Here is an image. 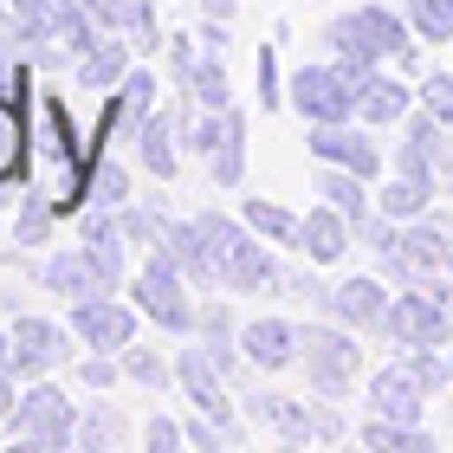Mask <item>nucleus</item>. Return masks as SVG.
Masks as SVG:
<instances>
[{
  "mask_svg": "<svg viewBox=\"0 0 453 453\" xmlns=\"http://www.w3.org/2000/svg\"><path fill=\"white\" fill-rule=\"evenodd\" d=\"M331 46H337V58H343V78H349V85H363V78L376 72V58H395L402 72L421 65L415 39H408V27H402L388 7H363V13L331 19Z\"/></svg>",
  "mask_w": 453,
  "mask_h": 453,
  "instance_id": "1",
  "label": "nucleus"
},
{
  "mask_svg": "<svg viewBox=\"0 0 453 453\" xmlns=\"http://www.w3.org/2000/svg\"><path fill=\"white\" fill-rule=\"evenodd\" d=\"M39 162H46V195L58 214L85 208V181H91V142L72 136V117L58 97H39Z\"/></svg>",
  "mask_w": 453,
  "mask_h": 453,
  "instance_id": "2",
  "label": "nucleus"
},
{
  "mask_svg": "<svg viewBox=\"0 0 453 453\" xmlns=\"http://www.w3.org/2000/svg\"><path fill=\"white\" fill-rule=\"evenodd\" d=\"M201 240H208V253L220 265V285H234V292H259V285H273V259H265V246H253V226L246 220H220V214H201Z\"/></svg>",
  "mask_w": 453,
  "mask_h": 453,
  "instance_id": "3",
  "label": "nucleus"
},
{
  "mask_svg": "<svg viewBox=\"0 0 453 453\" xmlns=\"http://www.w3.org/2000/svg\"><path fill=\"white\" fill-rule=\"evenodd\" d=\"M130 298H136V311L150 318V324H162V331H195L188 279H181V265L169 259V246H150V259H142Z\"/></svg>",
  "mask_w": 453,
  "mask_h": 453,
  "instance_id": "4",
  "label": "nucleus"
},
{
  "mask_svg": "<svg viewBox=\"0 0 453 453\" xmlns=\"http://www.w3.org/2000/svg\"><path fill=\"white\" fill-rule=\"evenodd\" d=\"M7 427L19 434V447H72L78 441V408H72L65 388H52L46 376H39L27 395L13 402Z\"/></svg>",
  "mask_w": 453,
  "mask_h": 453,
  "instance_id": "5",
  "label": "nucleus"
},
{
  "mask_svg": "<svg viewBox=\"0 0 453 453\" xmlns=\"http://www.w3.org/2000/svg\"><path fill=\"white\" fill-rule=\"evenodd\" d=\"M388 337L402 349H441L453 343V304L447 292H427V285H408L402 298H388Z\"/></svg>",
  "mask_w": 453,
  "mask_h": 453,
  "instance_id": "6",
  "label": "nucleus"
},
{
  "mask_svg": "<svg viewBox=\"0 0 453 453\" xmlns=\"http://www.w3.org/2000/svg\"><path fill=\"white\" fill-rule=\"evenodd\" d=\"M58 363H72V337H65V324H52V318H19L13 331H7V369L19 382H39L46 369Z\"/></svg>",
  "mask_w": 453,
  "mask_h": 453,
  "instance_id": "7",
  "label": "nucleus"
},
{
  "mask_svg": "<svg viewBox=\"0 0 453 453\" xmlns=\"http://www.w3.org/2000/svg\"><path fill=\"white\" fill-rule=\"evenodd\" d=\"M304 369H311V382L324 388V395H343L349 382H357V369H363V349L357 337H343V331H304Z\"/></svg>",
  "mask_w": 453,
  "mask_h": 453,
  "instance_id": "8",
  "label": "nucleus"
},
{
  "mask_svg": "<svg viewBox=\"0 0 453 453\" xmlns=\"http://www.w3.org/2000/svg\"><path fill=\"white\" fill-rule=\"evenodd\" d=\"M292 104L311 117V123H343L349 111H357V85L343 78V65L337 72L331 65H304L292 78Z\"/></svg>",
  "mask_w": 453,
  "mask_h": 453,
  "instance_id": "9",
  "label": "nucleus"
},
{
  "mask_svg": "<svg viewBox=\"0 0 453 453\" xmlns=\"http://www.w3.org/2000/svg\"><path fill=\"white\" fill-rule=\"evenodd\" d=\"M72 337L91 343V349H123V343L136 337V311H130V304H117L111 292L78 298L72 304Z\"/></svg>",
  "mask_w": 453,
  "mask_h": 453,
  "instance_id": "10",
  "label": "nucleus"
},
{
  "mask_svg": "<svg viewBox=\"0 0 453 453\" xmlns=\"http://www.w3.org/2000/svg\"><path fill=\"white\" fill-rule=\"evenodd\" d=\"M175 382H181V395L195 402V415H208L214 427H234V402H226L220 369H214L208 349H181L175 357Z\"/></svg>",
  "mask_w": 453,
  "mask_h": 453,
  "instance_id": "11",
  "label": "nucleus"
},
{
  "mask_svg": "<svg viewBox=\"0 0 453 453\" xmlns=\"http://www.w3.org/2000/svg\"><path fill=\"white\" fill-rule=\"evenodd\" d=\"M304 150H311L318 162L357 169V175H376V169H382V150H376V142H369L363 130H349V117H343V123H318V130L304 136Z\"/></svg>",
  "mask_w": 453,
  "mask_h": 453,
  "instance_id": "12",
  "label": "nucleus"
},
{
  "mask_svg": "<svg viewBox=\"0 0 453 453\" xmlns=\"http://www.w3.org/2000/svg\"><path fill=\"white\" fill-rule=\"evenodd\" d=\"M447 253H453V246L441 240V226H395V240L382 246V259L395 265L402 279H421V273H447Z\"/></svg>",
  "mask_w": 453,
  "mask_h": 453,
  "instance_id": "13",
  "label": "nucleus"
},
{
  "mask_svg": "<svg viewBox=\"0 0 453 453\" xmlns=\"http://www.w3.org/2000/svg\"><path fill=\"white\" fill-rule=\"evenodd\" d=\"M298 349H304L298 343V324H285V318H253L240 331V357L253 363V369H285Z\"/></svg>",
  "mask_w": 453,
  "mask_h": 453,
  "instance_id": "14",
  "label": "nucleus"
},
{
  "mask_svg": "<svg viewBox=\"0 0 453 453\" xmlns=\"http://www.w3.org/2000/svg\"><path fill=\"white\" fill-rule=\"evenodd\" d=\"M39 285H46L52 298H72V304L104 292V279H97V265H91L85 246H65V253H52L46 265H39Z\"/></svg>",
  "mask_w": 453,
  "mask_h": 453,
  "instance_id": "15",
  "label": "nucleus"
},
{
  "mask_svg": "<svg viewBox=\"0 0 453 453\" xmlns=\"http://www.w3.org/2000/svg\"><path fill=\"white\" fill-rule=\"evenodd\" d=\"M324 304H331L349 331H388V298H382L376 279H343Z\"/></svg>",
  "mask_w": 453,
  "mask_h": 453,
  "instance_id": "16",
  "label": "nucleus"
},
{
  "mask_svg": "<svg viewBox=\"0 0 453 453\" xmlns=\"http://www.w3.org/2000/svg\"><path fill=\"white\" fill-rule=\"evenodd\" d=\"M421 395H427V388L415 382V369H408V363L376 369V382H369V402H376L382 421H421Z\"/></svg>",
  "mask_w": 453,
  "mask_h": 453,
  "instance_id": "17",
  "label": "nucleus"
},
{
  "mask_svg": "<svg viewBox=\"0 0 453 453\" xmlns=\"http://www.w3.org/2000/svg\"><path fill=\"white\" fill-rule=\"evenodd\" d=\"M27 91H0V188H13L19 169H27Z\"/></svg>",
  "mask_w": 453,
  "mask_h": 453,
  "instance_id": "18",
  "label": "nucleus"
},
{
  "mask_svg": "<svg viewBox=\"0 0 453 453\" xmlns=\"http://www.w3.org/2000/svg\"><path fill=\"white\" fill-rule=\"evenodd\" d=\"M343 246H349V214H337V208H311V214L298 220V253L311 259V265H337Z\"/></svg>",
  "mask_w": 453,
  "mask_h": 453,
  "instance_id": "19",
  "label": "nucleus"
},
{
  "mask_svg": "<svg viewBox=\"0 0 453 453\" xmlns=\"http://www.w3.org/2000/svg\"><path fill=\"white\" fill-rule=\"evenodd\" d=\"M162 246H169V259L181 265V279H188V285H220V265H214V253H208V240H201L195 220L162 226Z\"/></svg>",
  "mask_w": 453,
  "mask_h": 453,
  "instance_id": "20",
  "label": "nucleus"
},
{
  "mask_svg": "<svg viewBox=\"0 0 453 453\" xmlns=\"http://www.w3.org/2000/svg\"><path fill=\"white\" fill-rule=\"evenodd\" d=\"M408 97H415V91H408L402 78L369 72L363 85H357V117H363V123H402V117H408Z\"/></svg>",
  "mask_w": 453,
  "mask_h": 453,
  "instance_id": "21",
  "label": "nucleus"
},
{
  "mask_svg": "<svg viewBox=\"0 0 453 453\" xmlns=\"http://www.w3.org/2000/svg\"><path fill=\"white\" fill-rule=\"evenodd\" d=\"M123 72H130V46H123L117 33H104L85 58H78V85H85V91H117Z\"/></svg>",
  "mask_w": 453,
  "mask_h": 453,
  "instance_id": "22",
  "label": "nucleus"
},
{
  "mask_svg": "<svg viewBox=\"0 0 453 453\" xmlns=\"http://www.w3.org/2000/svg\"><path fill=\"white\" fill-rule=\"evenodd\" d=\"M130 142H136V162H142V169H150L156 181H169V175H175V142H169V117H162V111L142 117V130H136Z\"/></svg>",
  "mask_w": 453,
  "mask_h": 453,
  "instance_id": "23",
  "label": "nucleus"
},
{
  "mask_svg": "<svg viewBox=\"0 0 453 453\" xmlns=\"http://www.w3.org/2000/svg\"><path fill=\"white\" fill-rule=\"evenodd\" d=\"M240 175H246V117L226 111L220 117V142H214V181L220 188H240Z\"/></svg>",
  "mask_w": 453,
  "mask_h": 453,
  "instance_id": "24",
  "label": "nucleus"
},
{
  "mask_svg": "<svg viewBox=\"0 0 453 453\" xmlns=\"http://www.w3.org/2000/svg\"><path fill=\"white\" fill-rule=\"evenodd\" d=\"M324 195H331V208L337 214H349V220H369V175H357V169H337V162H324V181H318Z\"/></svg>",
  "mask_w": 453,
  "mask_h": 453,
  "instance_id": "25",
  "label": "nucleus"
},
{
  "mask_svg": "<svg viewBox=\"0 0 453 453\" xmlns=\"http://www.w3.org/2000/svg\"><path fill=\"white\" fill-rule=\"evenodd\" d=\"M240 220L253 226L259 240H279V246H298V214H285L279 201H253L246 195V208H240Z\"/></svg>",
  "mask_w": 453,
  "mask_h": 453,
  "instance_id": "26",
  "label": "nucleus"
},
{
  "mask_svg": "<svg viewBox=\"0 0 453 453\" xmlns=\"http://www.w3.org/2000/svg\"><path fill=\"white\" fill-rule=\"evenodd\" d=\"M427 195H434V175H395L382 188V214L388 220H415L427 208Z\"/></svg>",
  "mask_w": 453,
  "mask_h": 453,
  "instance_id": "27",
  "label": "nucleus"
},
{
  "mask_svg": "<svg viewBox=\"0 0 453 453\" xmlns=\"http://www.w3.org/2000/svg\"><path fill=\"white\" fill-rule=\"evenodd\" d=\"M52 39V0H13V33H7V46H46Z\"/></svg>",
  "mask_w": 453,
  "mask_h": 453,
  "instance_id": "28",
  "label": "nucleus"
},
{
  "mask_svg": "<svg viewBox=\"0 0 453 453\" xmlns=\"http://www.w3.org/2000/svg\"><path fill=\"white\" fill-rule=\"evenodd\" d=\"M181 85H188V97H195L201 111H226V72H220V58H214V52H208V58H195Z\"/></svg>",
  "mask_w": 453,
  "mask_h": 453,
  "instance_id": "29",
  "label": "nucleus"
},
{
  "mask_svg": "<svg viewBox=\"0 0 453 453\" xmlns=\"http://www.w3.org/2000/svg\"><path fill=\"white\" fill-rule=\"evenodd\" d=\"M85 201H97V208H123V201H130V175H123V162H111V156H97V162H91Z\"/></svg>",
  "mask_w": 453,
  "mask_h": 453,
  "instance_id": "30",
  "label": "nucleus"
},
{
  "mask_svg": "<svg viewBox=\"0 0 453 453\" xmlns=\"http://www.w3.org/2000/svg\"><path fill=\"white\" fill-rule=\"evenodd\" d=\"M253 408H259V415L279 427V434H292V441H304V434H324V421H311V415H304V408H298L292 395H259Z\"/></svg>",
  "mask_w": 453,
  "mask_h": 453,
  "instance_id": "31",
  "label": "nucleus"
},
{
  "mask_svg": "<svg viewBox=\"0 0 453 453\" xmlns=\"http://www.w3.org/2000/svg\"><path fill=\"white\" fill-rule=\"evenodd\" d=\"M363 441L369 447H388V453H427V434H421L415 421H382L376 415V421L363 427Z\"/></svg>",
  "mask_w": 453,
  "mask_h": 453,
  "instance_id": "32",
  "label": "nucleus"
},
{
  "mask_svg": "<svg viewBox=\"0 0 453 453\" xmlns=\"http://www.w3.org/2000/svg\"><path fill=\"white\" fill-rule=\"evenodd\" d=\"M52 195H27V201H19V226H13V240L19 246H46L52 240Z\"/></svg>",
  "mask_w": 453,
  "mask_h": 453,
  "instance_id": "33",
  "label": "nucleus"
},
{
  "mask_svg": "<svg viewBox=\"0 0 453 453\" xmlns=\"http://www.w3.org/2000/svg\"><path fill=\"white\" fill-rule=\"evenodd\" d=\"M117 357H123V376H130V382H142V388H150V395H156V388H169V376H175V369L162 363L156 349H130V343H123Z\"/></svg>",
  "mask_w": 453,
  "mask_h": 453,
  "instance_id": "34",
  "label": "nucleus"
},
{
  "mask_svg": "<svg viewBox=\"0 0 453 453\" xmlns=\"http://www.w3.org/2000/svg\"><path fill=\"white\" fill-rule=\"evenodd\" d=\"M408 19L421 39H453V0H408Z\"/></svg>",
  "mask_w": 453,
  "mask_h": 453,
  "instance_id": "35",
  "label": "nucleus"
},
{
  "mask_svg": "<svg viewBox=\"0 0 453 453\" xmlns=\"http://www.w3.org/2000/svg\"><path fill=\"white\" fill-rule=\"evenodd\" d=\"M117 226H123V240H130V246L150 253V246H162V226H169V220H156V214H142V208L123 201V208H117Z\"/></svg>",
  "mask_w": 453,
  "mask_h": 453,
  "instance_id": "36",
  "label": "nucleus"
},
{
  "mask_svg": "<svg viewBox=\"0 0 453 453\" xmlns=\"http://www.w3.org/2000/svg\"><path fill=\"white\" fill-rule=\"evenodd\" d=\"M78 441H85V447H111V441H123V421L111 415V408H97V415L78 421Z\"/></svg>",
  "mask_w": 453,
  "mask_h": 453,
  "instance_id": "37",
  "label": "nucleus"
},
{
  "mask_svg": "<svg viewBox=\"0 0 453 453\" xmlns=\"http://www.w3.org/2000/svg\"><path fill=\"white\" fill-rule=\"evenodd\" d=\"M421 104L434 111L441 123H453V72H434V78H421Z\"/></svg>",
  "mask_w": 453,
  "mask_h": 453,
  "instance_id": "38",
  "label": "nucleus"
},
{
  "mask_svg": "<svg viewBox=\"0 0 453 453\" xmlns=\"http://www.w3.org/2000/svg\"><path fill=\"white\" fill-rule=\"evenodd\" d=\"M408 369H415V382H421V388H441V382H453V363L427 357V343H421V349H408Z\"/></svg>",
  "mask_w": 453,
  "mask_h": 453,
  "instance_id": "39",
  "label": "nucleus"
},
{
  "mask_svg": "<svg viewBox=\"0 0 453 453\" xmlns=\"http://www.w3.org/2000/svg\"><path fill=\"white\" fill-rule=\"evenodd\" d=\"M85 13H91L104 33H123V27H130V0H85Z\"/></svg>",
  "mask_w": 453,
  "mask_h": 453,
  "instance_id": "40",
  "label": "nucleus"
},
{
  "mask_svg": "<svg viewBox=\"0 0 453 453\" xmlns=\"http://www.w3.org/2000/svg\"><path fill=\"white\" fill-rule=\"evenodd\" d=\"M123 33H136V46H162V39H156V7H150V0H130V27H123Z\"/></svg>",
  "mask_w": 453,
  "mask_h": 453,
  "instance_id": "41",
  "label": "nucleus"
},
{
  "mask_svg": "<svg viewBox=\"0 0 453 453\" xmlns=\"http://www.w3.org/2000/svg\"><path fill=\"white\" fill-rule=\"evenodd\" d=\"M259 111H279V58H273V46H259Z\"/></svg>",
  "mask_w": 453,
  "mask_h": 453,
  "instance_id": "42",
  "label": "nucleus"
},
{
  "mask_svg": "<svg viewBox=\"0 0 453 453\" xmlns=\"http://www.w3.org/2000/svg\"><path fill=\"white\" fill-rule=\"evenodd\" d=\"M117 369H123V363H111V349H97V357L78 363V376H85V388H111V382H117Z\"/></svg>",
  "mask_w": 453,
  "mask_h": 453,
  "instance_id": "43",
  "label": "nucleus"
},
{
  "mask_svg": "<svg viewBox=\"0 0 453 453\" xmlns=\"http://www.w3.org/2000/svg\"><path fill=\"white\" fill-rule=\"evenodd\" d=\"M181 441H188V434H181L175 421H150V447H162V453H169V447H181Z\"/></svg>",
  "mask_w": 453,
  "mask_h": 453,
  "instance_id": "44",
  "label": "nucleus"
},
{
  "mask_svg": "<svg viewBox=\"0 0 453 453\" xmlns=\"http://www.w3.org/2000/svg\"><path fill=\"white\" fill-rule=\"evenodd\" d=\"M13 78H19V65H13V46L0 39V91H13Z\"/></svg>",
  "mask_w": 453,
  "mask_h": 453,
  "instance_id": "45",
  "label": "nucleus"
},
{
  "mask_svg": "<svg viewBox=\"0 0 453 453\" xmlns=\"http://www.w3.org/2000/svg\"><path fill=\"white\" fill-rule=\"evenodd\" d=\"M13 402H19V395H13V369H0V421L13 415Z\"/></svg>",
  "mask_w": 453,
  "mask_h": 453,
  "instance_id": "46",
  "label": "nucleus"
},
{
  "mask_svg": "<svg viewBox=\"0 0 453 453\" xmlns=\"http://www.w3.org/2000/svg\"><path fill=\"white\" fill-rule=\"evenodd\" d=\"M13 33V0H0V39Z\"/></svg>",
  "mask_w": 453,
  "mask_h": 453,
  "instance_id": "47",
  "label": "nucleus"
},
{
  "mask_svg": "<svg viewBox=\"0 0 453 453\" xmlns=\"http://www.w3.org/2000/svg\"><path fill=\"white\" fill-rule=\"evenodd\" d=\"M201 7H208L214 19H226V13H234V0H201Z\"/></svg>",
  "mask_w": 453,
  "mask_h": 453,
  "instance_id": "48",
  "label": "nucleus"
},
{
  "mask_svg": "<svg viewBox=\"0 0 453 453\" xmlns=\"http://www.w3.org/2000/svg\"><path fill=\"white\" fill-rule=\"evenodd\" d=\"M0 369H7V331H0Z\"/></svg>",
  "mask_w": 453,
  "mask_h": 453,
  "instance_id": "49",
  "label": "nucleus"
},
{
  "mask_svg": "<svg viewBox=\"0 0 453 453\" xmlns=\"http://www.w3.org/2000/svg\"><path fill=\"white\" fill-rule=\"evenodd\" d=\"M447 273H453V253H447Z\"/></svg>",
  "mask_w": 453,
  "mask_h": 453,
  "instance_id": "50",
  "label": "nucleus"
}]
</instances>
